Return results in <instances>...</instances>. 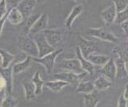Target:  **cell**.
<instances>
[{
  "mask_svg": "<svg viewBox=\"0 0 128 107\" xmlns=\"http://www.w3.org/2000/svg\"><path fill=\"white\" fill-rule=\"evenodd\" d=\"M18 46L20 50L26 54L27 56H30L31 58L39 57V51H38L36 42L29 36L20 37L18 40Z\"/></svg>",
  "mask_w": 128,
  "mask_h": 107,
  "instance_id": "1",
  "label": "cell"
},
{
  "mask_svg": "<svg viewBox=\"0 0 128 107\" xmlns=\"http://www.w3.org/2000/svg\"><path fill=\"white\" fill-rule=\"evenodd\" d=\"M62 50H63L62 49H58V50H55L52 53L44 56L43 58H32V59H33V61L36 62L37 63H40V64L43 65L45 68L46 72L48 73H51L54 67L55 59L58 56V54L62 53Z\"/></svg>",
  "mask_w": 128,
  "mask_h": 107,
  "instance_id": "2",
  "label": "cell"
},
{
  "mask_svg": "<svg viewBox=\"0 0 128 107\" xmlns=\"http://www.w3.org/2000/svg\"><path fill=\"white\" fill-rule=\"evenodd\" d=\"M33 40L36 42L38 48V51H39V57L38 58H43L44 56L47 55V54H50L55 50V49L52 47L47 42V40H46L42 33L36 34Z\"/></svg>",
  "mask_w": 128,
  "mask_h": 107,
  "instance_id": "3",
  "label": "cell"
},
{
  "mask_svg": "<svg viewBox=\"0 0 128 107\" xmlns=\"http://www.w3.org/2000/svg\"><path fill=\"white\" fill-rule=\"evenodd\" d=\"M88 34L90 36L96 37V38L104 40V41H108V42L118 41V37L114 34H112L111 31L106 30L104 27L90 28L88 31Z\"/></svg>",
  "mask_w": 128,
  "mask_h": 107,
  "instance_id": "4",
  "label": "cell"
},
{
  "mask_svg": "<svg viewBox=\"0 0 128 107\" xmlns=\"http://www.w3.org/2000/svg\"><path fill=\"white\" fill-rule=\"evenodd\" d=\"M58 67L66 72H72V73L76 74L86 73L81 68L80 63L77 59H63L61 60L60 63L58 64Z\"/></svg>",
  "mask_w": 128,
  "mask_h": 107,
  "instance_id": "5",
  "label": "cell"
},
{
  "mask_svg": "<svg viewBox=\"0 0 128 107\" xmlns=\"http://www.w3.org/2000/svg\"><path fill=\"white\" fill-rule=\"evenodd\" d=\"M87 73H83L80 74H76L74 73H72V72H62V73H55L54 75V77L55 80H59V81H62V82H65L66 83H79L81 82V80L84 77L86 76Z\"/></svg>",
  "mask_w": 128,
  "mask_h": 107,
  "instance_id": "6",
  "label": "cell"
},
{
  "mask_svg": "<svg viewBox=\"0 0 128 107\" xmlns=\"http://www.w3.org/2000/svg\"><path fill=\"white\" fill-rule=\"evenodd\" d=\"M78 48L80 49V53L82 54V56L87 59V57L89 55H90L91 54L96 53L98 48L97 45L93 41H90L89 40H86L83 37H79L78 39Z\"/></svg>",
  "mask_w": 128,
  "mask_h": 107,
  "instance_id": "7",
  "label": "cell"
},
{
  "mask_svg": "<svg viewBox=\"0 0 128 107\" xmlns=\"http://www.w3.org/2000/svg\"><path fill=\"white\" fill-rule=\"evenodd\" d=\"M41 33L44 35L47 42L54 49L55 46L62 40L63 37L62 31H60L59 30H54V29H51V30L46 29V30L43 31Z\"/></svg>",
  "mask_w": 128,
  "mask_h": 107,
  "instance_id": "8",
  "label": "cell"
},
{
  "mask_svg": "<svg viewBox=\"0 0 128 107\" xmlns=\"http://www.w3.org/2000/svg\"><path fill=\"white\" fill-rule=\"evenodd\" d=\"M36 4L37 1L36 0H22V1H19L16 9L20 12L23 18H25V17L28 18L31 15L32 11L36 8Z\"/></svg>",
  "mask_w": 128,
  "mask_h": 107,
  "instance_id": "9",
  "label": "cell"
},
{
  "mask_svg": "<svg viewBox=\"0 0 128 107\" xmlns=\"http://www.w3.org/2000/svg\"><path fill=\"white\" fill-rule=\"evenodd\" d=\"M13 72L12 67H8L7 68H4L0 66V75L4 78L6 84V91L8 95H12L13 89Z\"/></svg>",
  "mask_w": 128,
  "mask_h": 107,
  "instance_id": "10",
  "label": "cell"
},
{
  "mask_svg": "<svg viewBox=\"0 0 128 107\" xmlns=\"http://www.w3.org/2000/svg\"><path fill=\"white\" fill-rule=\"evenodd\" d=\"M101 17L103 19L104 24L106 26H110L112 25L113 22H115L116 16H117V11H116L114 4H111L106 8L105 9L101 12Z\"/></svg>",
  "mask_w": 128,
  "mask_h": 107,
  "instance_id": "11",
  "label": "cell"
},
{
  "mask_svg": "<svg viewBox=\"0 0 128 107\" xmlns=\"http://www.w3.org/2000/svg\"><path fill=\"white\" fill-rule=\"evenodd\" d=\"M48 14L44 13L40 14V18L37 20V22L34 23V25L31 27V29L29 31L30 34H38L41 33L43 31L46 30V27L48 26Z\"/></svg>",
  "mask_w": 128,
  "mask_h": 107,
  "instance_id": "12",
  "label": "cell"
},
{
  "mask_svg": "<svg viewBox=\"0 0 128 107\" xmlns=\"http://www.w3.org/2000/svg\"><path fill=\"white\" fill-rule=\"evenodd\" d=\"M101 73H103V76L106 77L107 78H108L110 81H113L116 78L117 70H116L115 62L112 58H110L108 62L102 67Z\"/></svg>",
  "mask_w": 128,
  "mask_h": 107,
  "instance_id": "13",
  "label": "cell"
},
{
  "mask_svg": "<svg viewBox=\"0 0 128 107\" xmlns=\"http://www.w3.org/2000/svg\"><path fill=\"white\" fill-rule=\"evenodd\" d=\"M76 59L79 60L80 66L84 70V72H86V73H89L90 75L92 76L94 73V66L82 56L80 49L78 47H76Z\"/></svg>",
  "mask_w": 128,
  "mask_h": 107,
  "instance_id": "14",
  "label": "cell"
},
{
  "mask_svg": "<svg viewBox=\"0 0 128 107\" xmlns=\"http://www.w3.org/2000/svg\"><path fill=\"white\" fill-rule=\"evenodd\" d=\"M110 56L108 55H104V54H100L97 53L91 54L90 55H89L87 57V60L89 62H90L93 65H97V66H103L104 64L108 62V60L110 59Z\"/></svg>",
  "mask_w": 128,
  "mask_h": 107,
  "instance_id": "15",
  "label": "cell"
},
{
  "mask_svg": "<svg viewBox=\"0 0 128 107\" xmlns=\"http://www.w3.org/2000/svg\"><path fill=\"white\" fill-rule=\"evenodd\" d=\"M100 100V96L95 91L90 94H84V107H96Z\"/></svg>",
  "mask_w": 128,
  "mask_h": 107,
  "instance_id": "16",
  "label": "cell"
},
{
  "mask_svg": "<svg viewBox=\"0 0 128 107\" xmlns=\"http://www.w3.org/2000/svg\"><path fill=\"white\" fill-rule=\"evenodd\" d=\"M83 12V6L81 4H78L76 6L72 8V12L70 13V14L68 15V17H66V21H65V27L66 28L70 29L72 27V24H73L74 21L76 20V18L81 14V13Z\"/></svg>",
  "mask_w": 128,
  "mask_h": 107,
  "instance_id": "17",
  "label": "cell"
},
{
  "mask_svg": "<svg viewBox=\"0 0 128 107\" xmlns=\"http://www.w3.org/2000/svg\"><path fill=\"white\" fill-rule=\"evenodd\" d=\"M115 65L116 70H117L116 77H118V78H125V77L128 76L126 61L124 59H122V58H118L115 61Z\"/></svg>",
  "mask_w": 128,
  "mask_h": 107,
  "instance_id": "18",
  "label": "cell"
},
{
  "mask_svg": "<svg viewBox=\"0 0 128 107\" xmlns=\"http://www.w3.org/2000/svg\"><path fill=\"white\" fill-rule=\"evenodd\" d=\"M23 17L20 12L16 9V8H9L8 12V15L7 20L12 25H19L23 22Z\"/></svg>",
  "mask_w": 128,
  "mask_h": 107,
  "instance_id": "19",
  "label": "cell"
},
{
  "mask_svg": "<svg viewBox=\"0 0 128 107\" xmlns=\"http://www.w3.org/2000/svg\"><path fill=\"white\" fill-rule=\"evenodd\" d=\"M111 86H112V81H110L108 78H107L106 77L103 76V75L98 77L94 82V89L98 91H105L107 89H108Z\"/></svg>",
  "mask_w": 128,
  "mask_h": 107,
  "instance_id": "20",
  "label": "cell"
},
{
  "mask_svg": "<svg viewBox=\"0 0 128 107\" xmlns=\"http://www.w3.org/2000/svg\"><path fill=\"white\" fill-rule=\"evenodd\" d=\"M32 61H33L32 58L30 56H27L25 60H23V61L20 62V63H16V64L12 67L13 74H16V75L20 74L21 73H22V72L26 71L29 67H30Z\"/></svg>",
  "mask_w": 128,
  "mask_h": 107,
  "instance_id": "21",
  "label": "cell"
},
{
  "mask_svg": "<svg viewBox=\"0 0 128 107\" xmlns=\"http://www.w3.org/2000/svg\"><path fill=\"white\" fill-rule=\"evenodd\" d=\"M23 89H24L25 92V98L26 100H34L36 98V94H34V91H36V87L33 82L30 80H26L22 84Z\"/></svg>",
  "mask_w": 128,
  "mask_h": 107,
  "instance_id": "22",
  "label": "cell"
},
{
  "mask_svg": "<svg viewBox=\"0 0 128 107\" xmlns=\"http://www.w3.org/2000/svg\"><path fill=\"white\" fill-rule=\"evenodd\" d=\"M68 85V83L59 80H54V81H48V82H44V85L46 87L50 89L51 91L54 92H58L62 91L64 87H66Z\"/></svg>",
  "mask_w": 128,
  "mask_h": 107,
  "instance_id": "23",
  "label": "cell"
},
{
  "mask_svg": "<svg viewBox=\"0 0 128 107\" xmlns=\"http://www.w3.org/2000/svg\"><path fill=\"white\" fill-rule=\"evenodd\" d=\"M31 82H33V84L34 85V87H36L34 94H36V96H39V95L42 93L43 86L44 85V80L41 78V77H40V72H36V73L34 74Z\"/></svg>",
  "mask_w": 128,
  "mask_h": 107,
  "instance_id": "24",
  "label": "cell"
},
{
  "mask_svg": "<svg viewBox=\"0 0 128 107\" xmlns=\"http://www.w3.org/2000/svg\"><path fill=\"white\" fill-rule=\"evenodd\" d=\"M0 54H1L2 57L1 67L4 68H7L8 67H10V64L13 61L15 56L6 50H4V49H0Z\"/></svg>",
  "mask_w": 128,
  "mask_h": 107,
  "instance_id": "25",
  "label": "cell"
},
{
  "mask_svg": "<svg viewBox=\"0 0 128 107\" xmlns=\"http://www.w3.org/2000/svg\"><path fill=\"white\" fill-rule=\"evenodd\" d=\"M94 91V83H92L90 81L87 82H80L78 83L76 92L77 93H84V94H90Z\"/></svg>",
  "mask_w": 128,
  "mask_h": 107,
  "instance_id": "26",
  "label": "cell"
},
{
  "mask_svg": "<svg viewBox=\"0 0 128 107\" xmlns=\"http://www.w3.org/2000/svg\"><path fill=\"white\" fill-rule=\"evenodd\" d=\"M17 100L12 95H8L1 103V107H16L17 105Z\"/></svg>",
  "mask_w": 128,
  "mask_h": 107,
  "instance_id": "27",
  "label": "cell"
},
{
  "mask_svg": "<svg viewBox=\"0 0 128 107\" xmlns=\"http://www.w3.org/2000/svg\"><path fill=\"white\" fill-rule=\"evenodd\" d=\"M40 14H33L30 15L27 18L26 24V34H28L31 27L34 25V23L37 22V20L40 18Z\"/></svg>",
  "mask_w": 128,
  "mask_h": 107,
  "instance_id": "28",
  "label": "cell"
},
{
  "mask_svg": "<svg viewBox=\"0 0 128 107\" xmlns=\"http://www.w3.org/2000/svg\"><path fill=\"white\" fill-rule=\"evenodd\" d=\"M127 21H128V7L126 10L121 12V13H117L115 22L117 23V24L122 25V23L126 22Z\"/></svg>",
  "mask_w": 128,
  "mask_h": 107,
  "instance_id": "29",
  "label": "cell"
},
{
  "mask_svg": "<svg viewBox=\"0 0 128 107\" xmlns=\"http://www.w3.org/2000/svg\"><path fill=\"white\" fill-rule=\"evenodd\" d=\"M112 3L115 6L117 13L126 10L128 7V1H126V0H115Z\"/></svg>",
  "mask_w": 128,
  "mask_h": 107,
  "instance_id": "30",
  "label": "cell"
},
{
  "mask_svg": "<svg viewBox=\"0 0 128 107\" xmlns=\"http://www.w3.org/2000/svg\"><path fill=\"white\" fill-rule=\"evenodd\" d=\"M7 1L5 0H0V18L4 17L7 13Z\"/></svg>",
  "mask_w": 128,
  "mask_h": 107,
  "instance_id": "31",
  "label": "cell"
},
{
  "mask_svg": "<svg viewBox=\"0 0 128 107\" xmlns=\"http://www.w3.org/2000/svg\"><path fill=\"white\" fill-rule=\"evenodd\" d=\"M127 105H128V101L124 99L122 95H121L120 97H119V99H118V107H127Z\"/></svg>",
  "mask_w": 128,
  "mask_h": 107,
  "instance_id": "32",
  "label": "cell"
},
{
  "mask_svg": "<svg viewBox=\"0 0 128 107\" xmlns=\"http://www.w3.org/2000/svg\"><path fill=\"white\" fill-rule=\"evenodd\" d=\"M8 12H9V9L8 10L7 13L4 17H2V18H0V36H1L2 32V28H4V23L5 22L7 21V18H8Z\"/></svg>",
  "mask_w": 128,
  "mask_h": 107,
  "instance_id": "33",
  "label": "cell"
},
{
  "mask_svg": "<svg viewBox=\"0 0 128 107\" xmlns=\"http://www.w3.org/2000/svg\"><path fill=\"white\" fill-rule=\"evenodd\" d=\"M5 95H6V88L0 89V103L2 102V100L5 99Z\"/></svg>",
  "mask_w": 128,
  "mask_h": 107,
  "instance_id": "34",
  "label": "cell"
},
{
  "mask_svg": "<svg viewBox=\"0 0 128 107\" xmlns=\"http://www.w3.org/2000/svg\"><path fill=\"white\" fill-rule=\"evenodd\" d=\"M121 27H122V28L123 29V31H125V33L127 35L128 34V21L126 22H124V23H122V24L121 25Z\"/></svg>",
  "mask_w": 128,
  "mask_h": 107,
  "instance_id": "35",
  "label": "cell"
},
{
  "mask_svg": "<svg viewBox=\"0 0 128 107\" xmlns=\"http://www.w3.org/2000/svg\"><path fill=\"white\" fill-rule=\"evenodd\" d=\"M122 96L124 97V99L126 100L127 101H128V84L126 85V87H125V90H124V92H123Z\"/></svg>",
  "mask_w": 128,
  "mask_h": 107,
  "instance_id": "36",
  "label": "cell"
},
{
  "mask_svg": "<svg viewBox=\"0 0 128 107\" xmlns=\"http://www.w3.org/2000/svg\"><path fill=\"white\" fill-rule=\"evenodd\" d=\"M2 88H6V84H5L4 78H2V77H0V89H2Z\"/></svg>",
  "mask_w": 128,
  "mask_h": 107,
  "instance_id": "37",
  "label": "cell"
},
{
  "mask_svg": "<svg viewBox=\"0 0 128 107\" xmlns=\"http://www.w3.org/2000/svg\"><path fill=\"white\" fill-rule=\"evenodd\" d=\"M2 61V57H1V54H0V63Z\"/></svg>",
  "mask_w": 128,
  "mask_h": 107,
  "instance_id": "38",
  "label": "cell"
},
{
  "mask_svg": "<svg viewBox=\"0 0 128 107\" xmlns=\"http://www.w3.org/2000/svg\"><path fill=\"white\" fill-rule=\"evenodd\" d=\"M126 68H127V73H128V67H126Z\"/></svg>",
  "mask_w": 128,
  "mask_h": 107,
  "instance_id": "39",
  "label": "cell"
},
{
  "mask_svg": "<svg viewBox=\"0 0 128 107\" xmlns=\"http://www.w3.org/2000/svg\"><path fill=\"white\" fill-rule=\"evenodd\" d=\"M0 107H1V103H0Z\"/></svg>",
  "mask_w": 128,
  "mask_h": 107,
  "instance_id": "40",
  "label": "cell"
},
{
  "mask_svg": "<svg viewBox=\"0 0 128 107\" xmlns=\"http://www.w3.org/2000/svg\"><path fill=\"white\" fill-rule=\"evenodd\" d=\"M127 36H128V34H127Z\"/></svg>",
  "mask_w": 128,
  "mask_h": 107,
  "instance_id": "41",
  "label": "cell"
}]
</instances>
